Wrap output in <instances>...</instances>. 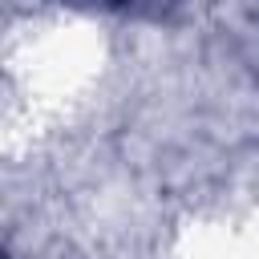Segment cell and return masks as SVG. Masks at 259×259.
I'll list each match as a JSON object with an SVG mask.
<instances>
[{
    "label": "cell",
    "instance_id": "1",
    "mask_svg": "<svg viewBox=\"0 0 259 259\" xmlns=\"http://www.w3.org/2000/svg\"><path fill=\"white\" fill-rule=\"evenodd\" d=\"M57 4L97 12V16H162L166 8H174L182 0H57Z\"/></svg>",
    "mask_w": 259,
    "mask_h": 259
}]
</instances>
